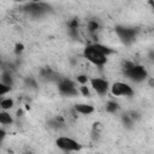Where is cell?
<instances>
[{
  "label": "cell",
  "instance_id": "cell-1",
  "mask_svg": "<svg viewBox=\"0 0 154 154\" xmlns=\"http://www.w3.org/2000/svg\"><path fill=\"white\" fill-rule=\"evenodd\" d=\"M83 55H84V58H85L87 60H89V61H90L91 64H94V65L101 66V65H103V64L107 61V58H106L107 55H105L103 53H101L100 51H97L93 45L84 48Z\"/></svg>",
  "mask_w": 154,
  "mask_h": 154
},
{
  "label": "cell",
  "instance_id": "cell-2",
  "mask_svg": "<svg viewBox=\"0 0 154 154\" xmlns=\"http://www.w3.org/2000/svg\"><path fill=\"white\" fill-rule=\"evenodd\" d=\"M125 75L134 82H142L147 78V71L141 65H130L125 69Z\"/></svg>",
  "mask_w": 154,
  "mask_h": 154
},
{
  "label": "cell",
  "instance_id": "cell-3",
  "mask_svg": "<svg viewBox=\"0 0 154 154\" xmlns=\"http://www.w3.org/2000/svg\"><path fill=\"white\" fill-rule=\"evenodd\" d=\"M55 144L63 149V150H67V152H76V150H79L81 149V144L75 141L73 138L71 137H67V136H61V137H58L55 140Z\"/></svg>",
  "mask_w": 154,
  "mask_h": 154
},
{
  "label": "cell",
  "instance_id": "cell-4",
  "mask_svg": "<svg viewBox=\"0 0 154 154\" xmlns=\"http://www.w3.org/2000/svg\"><path fill=\"white\" fill-rule=\"evenodd\" d=\"M111 93L113 96H131L134 94V89L124 82H114L111 85Z\"/></svg>",
  "mask_w": 154,
  "mask_h": 154
},
{
  "label": "cell",
  "instance_id": "cell-5",
  "mask_svg": "<svg viewBox=\"0 0 154 154\" xmlns=\"http://www.w3.org/2000/svg\"><path fill=\"white\" fill-rule=\"evenodd\" d=\"M90 85L91 88L99 94V95H105L107 94L108 89H109V84L106 79L101 78V77H94L90 79Z\"/></svg>",
  "mask_w": 154,
  "mask_h": 154
},
{
  "label": "cell",
  "instance_id": "cell-6",
  "mask_svg": "<svg viewBox=\"0 0 154 154\" xmlns=\"http://www.w3.org/2000/svg\"><path fill=\"white\" fill-rule=\"evenodd\" d=\"M58 89L63 95H67V96H73L77 94V89L76 85L70 79H63L58 83Z\"/></svg>",
  "mask_w": 154,
  "mask_h": 154
},
{
  "label": "cell",
  "instance_id": "cell-7",
  "mask_svg": "<svg viewBox=\"0 0 154 154\" xmlns=\"http://www.w3.org/2000/svg\"><path fill=\"white\" fill-rule=\"evenodd\" d=\"M117 32H118L119 37L126 42L132 41L135 38V35H136V31L134 29H129V28H118Z\"/></svg>",
  "mask_w": 154,
  "mask_h": 154
},
{
  "label": "cell",
  "instance_id": "cell-8",
  "mask_svg": "<svg viewBox=\"0 0 154 154\" xmlns=\"http://www.w3.org/2000/svg\"><path fill=\"white\" fill-rule=\"evenodd\" d=\"M75 109L77 113H81V114H91L94 112V107L89 103H77L75 106Z\"/></svg>",
  "mask_w": 154,
  "mask_h": 154
},
{
  "label": "cell",
  "instance_id": "cell-9",
  "mask_svg": "<svg viewBox=\"0 0 154 154\" xmlns=\"http://www.w3.org/2000/svg\"><path fill=\"white\" fill-rule=\"evenodd\" d=\"M0 123H1L2 125H10V124L12 123V117H11V114L2 109V111L0 112Z\"/></svg>",
  "mask_w": 154,
  "mask_h": 154
},
{
  "label": "cell",
  "instance_id": "cell-10",
  "mask_svg": "<svg viewBox=\"0 0 154 154\" xmlns=\"http://www.w3.org/2000/svg\"><path fill=\"white\" fill-rule=\"evenodd\" d=\"M0 107H1V109H4V111H7V109L12 108V107H13V100L10 99V97L2 99L1 102H0Z\"/></svg>",
  "mask_w": 154,
  "mask_h": 154
},
{
  "label": "cell",
  "instance_id": "cell-11",
  "mask_svg": "<svg viewBox=\"0 0 154 154\" xmlns=\"http://www.w3.org/2000/svg\"><path fill=\"white\" fill-rule=\"evenodd\" d=\"M10 89H11V85H8V84H6V83H0V96H4L5 94H7L8 91H10Z\"/></svg>",
  "mask_w": 154,
  "mask_h": 154
},
{
  "label": "cell",
  "instance_id": "cell-12",
  "mask_svg": "<svg viewBox=\"0 0 154 154\" xmlns=\"http://www.w3.org/2000/svg\"><path fill=\"white\" fill-rule=\"evenodd\" d=\"M117 106H118V105H117L116 102H112V101H111V102H108V103H107V107H106V109H107L108 112H116V109H117Z\"/></svg>",
  "mask_w": 154,
  "mask_h": 154
},
{
  "label": "cell",
  "instance_id": "cell-13",
  "mask_svg": "<svg viewBox=\"0 0 154 154\" xmlns=\"http://www.w3.org/2000/svg\"><path fill=\"white\" fill-rule=\"evenodd\" d=\"M77 81H78L81 84H84V83H87L88 77H87L85 75H79V76H77Z\"/></svg>",
  "mask_w": 154,
  "mask_h": 154
},
{
  "label": "cell",
  "instance_id": "cell-14",
  "mask_svg": "<svg viewBox=\"0 0 154 154\" xmlns=\"http://www.w3.org/2000/svg\"><path fill=\"white\" fill-rule=\"evenodd\" d=\"M97 29V24L95 23V22H91L90 24H89V30L90 31H94V30H96Z\"/></svg>",
  "mask_w": 154,
  "mask_h": 154
},
{
  "label": "cell",
  "instance_id": "cell-15",
  "mask_svg": "<svg viewBox=\"0 0 154 154\" xmlns=\"http://www.w3.org/2000/svg\"><path fill=\"white\" fill-rule=\"evenodd\" d=\"M81 89H82V91H83V94H84V95H87V94L89 93V91H88V89H87L85 87H81Z\"/></svg>",
  "mask_w": 154,
  "mask_h": 154
},
{
  "label": "cell",
  "instance_id": "cell-16",
  "mask_svg": "<svg viewBox=\"0 0 154 154\" xmlns=\"http://www.w3.org/2000/svg\"><path fill=\"white\" fill-rule=\"evenodd\" d=\"M16 1H23V0H16Z\"/></svg>",
  "mask_w": 154,
  "mask_h": 154
}]
</instances>
